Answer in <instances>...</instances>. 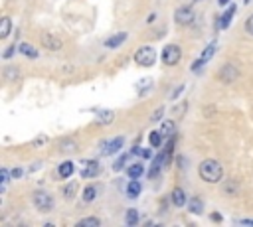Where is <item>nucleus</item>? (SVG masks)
I'll list each match as a JSON object with an SVG mask.
<instances>
[{"label": "nucleus", "instance_id": "18", "mask_svg": "<svg viewBox=\"0 0 253 227\" xmlns=\"http://www.w3.org/2000/svg\"><path fill=\"white\" fill-rule=\"evenodd\" d=\"M160 132H162V136L172 138V136H174V120H164V122H162Z\"/></svg>", "mask_w": 253, "mask_h": 227}, {"label": "nucleus", "instance_id": "35", "mask_svg": "<svg viewBox=\"0 0 253 227\" xmlns=\"http://www.w3.org/2000/svg\"><path fill=\"white\" fill-rule=\"evenodd\" d=\"M125 160H126V154H125L123 158H119V160H117V164H115L113 168H115V170H121V168H123V164H125Z\"/></svg>", "mask_w": 253, "mask_h": 227}, {"label": "nucleus", "instance_id": "31", "mask_svg": "<svg viewBox=\"0 0 253 227\" xmlns=\"http://www.w3.org/2000/svg\"><path fill=\"white\" fill-rule=\"evenodd\" d=\"M245 32H247L249 36H253V14L245 20Z\"/></svg>", "mask_w": 253, "mask_h": 227}, {"label": "nucleus", "instance_id": "30", "mask_svg": "<svg viewBox=\"0 0 253 227\" xmlns=\"http://www.w3.org/2000/svg\"><path fill=\"white\" fill-rule=\"evenodd\" d=\"M75 189H77V184H75V182H69V184L65 186V189H63V195H65V197L69 199V197H73Z\"/></svg>", "mask_w": 253, "mask_h": 227}, {"label": "nucleus", "instance_id": "20", "mask_svg": "<svg viewBox=\"0 0 253 227\" xmlns=\"http://www.w3.org/2000/svg\"><path fill=\"white\" fill-rule=\"evenodd\" d=\"M233 14H235V6L231 4V6L227 8V12L221 16V20H219V28H227V26H229V20H231Z\"/></svg>", "mask_w": 253, "mask_h": 227}, {"label": "nucleus", "instance_id": "27", "mask_svg": "<svg viewBox=\"0 0 253 227\" xmlns=\"http://www.w3.org/2000/svg\"><path fill=\"white\" fill-rule=\"evenodd\" d=\"M10 34V18H2L0 20V38H8Z\"/></svg>", "mask_w": 253, "mask_h": 227}, {"label": "nucleus", "instance_id": "21", "mask_svg": "<svg viewBox=\"0 0 253 227\" xmlns=\"http://www.w3.org/2000/svg\"><path fill=\"white\" fill-rule=\"evenodd\" d=\"M75 148H77V144H75V140H71V138H65V140H61V144H59V150L61 152H75Z\"/></svg>", "mask_w": 253, "mask_h": 227}, {"label": "nucleus", "instance_id": "1", "mask_svg": "<svg viewBox=\"0 0 253 227\" xmlns=\"http://www.w3.org/2000/svg\"><path fill=\"white\" fill-rule=\"evenodd\" d=\"M198 172H200V178H202L204 182H208V184H217V182H221V178H223V168H221V164H219L217 160H211V158L204 160V162L200 164Z\"/></svg>", "mask_w": 253, "mask_h": 227}, {"label": "nucleus", "instance_id": "14", "mask_svg": "<svg viewBox=\"0 0 253 227\" xmlns=\"http://www.w3.org/2000/svg\"><path fill=\"white\" fill-rule=\"evenodd\" d=\"M188 209H190V213L200 215V213L204 211V203H202V199H200V197H190V201H188Z\"/></svg>", "mask_w": 253, "mask_h": 227}, {"label": "nucleus", "instance_id": "2", "mask_svg": "<svg viewBox=\"0 0 253 227\" xmlns=\"http://www.w3.org/2000/svg\"><path fill=\"white\" fill-rule=\"evenodd\" d=\"M134 61H136L140 67H150V65L156 61V51H154L150 45H142L140 49H136Z\"/></svg>", "mask_w": 253, "mask_h": 227}, {"label": "nucleus", "instance_id": "38", "mask_svg": "<svg viewBox=\"0 0 253 227\" xmlns=\"http://www.w3.org/2000/svg\"><path fill=\"white\" fill-rule=\"evenodd\" d=\"M239 223H241V225H253V219H241Z\"/></svg>", "mask_w": 253, "mask_h": 227}, {"label": "nucleus", "instance_id": "8", "mask_svg": "<svg viewBox=\"0 0 253 227\" xmlns=\"http://www.w3.org/2000/svg\"><path fill=\"white\" fill-rule=\"evenodd\" d=\"M99 162L97 160H85L83 162V168H81V176L83 178H95L99 174Z\"/></svg>", "mask_w": 253, "mask_h": 227}, {"label": "nucleus", "instance_id": "33", "mask_svg": "<svg viewBox=\"0 0 253 227\" xmlns=\"http://www.w3.org/2000/svg\"><path fill=\"white\" fill-rule=\"evenodd\" d=\"M162 113H164V109H162V107H158V109H156V111L152 113V116H150V120H158V118L162 116Z\"/></svg>", "mask_w": 253, "mask_h": 227}, {"label": "nucleus", "instance_id": "39", "mask_svg": "<svg viewBox=\"0 0 253 227\" xmlns=\"http://www.w3.org/2000/svg\"><path fill=\"white\" fill-rule=\"evenodd\" d=\"M225 2H229V0H219V4H221V6H223V4H225Z\"/></svg>", "mask_w": 253, "mask_h": 227}, {"label": "nucleus", "instance_id": "36", "mask_svg": "<svg viewBox=\"0 0 253 227\" xmlns=\"http://www.w3.org/2000/svg\"><path fill=\"white\" fill-rule=\"evenodd\" d=\"M182 89H184V85H180V87H178V89H176V91L172 93V99H176V97H178V95L182 93Z\"/></svg>", "mask_w": 253, "mask_h": 227}, {"label": "nucleus", "instance_id": "34", "mask_svg": "<svg viewBox=\"0 0 253 227\" xmlns=\"http://www.w3.org/2000/svg\"><path fill=\"white\" fill-rule=\"evenodd\" d=\"M14 51H16V45H10V47H8V49H6L4 53H2V55H4V59H8V57H12V55H14Z\"/></svg>", "mask_w": 253, "mask_h": 227}, {"label": "nucleus", "instance_id": "23", "mask_svg": "<svg viewBox=\"0 0 253 227\" xmlns=\"http://www.w3.org/2000/svg\"><path fill=\"white\" fill-rule=\"evenodd\" d=\"M4 77H6V79H10V81H16V79L20 77V71H18V67H14V65H8V67H4Z\"/></svg>", "mask_w": 253, "mask_h": 227}, {"label": "nucleus", "instance_id": "26", "mask_svg": "<svg viewBox=\"0 0 253 227\" xmlns=\"http://www.w3.org/2000/svg\"><path fill=\"white\" fill-rule=\"evenodd\" d=\"M125 221H126V225H136L138 223V211L136 209H128L126 215H125Z\"/></svg>", "mask_w": 253, "mask_h": 227}, {"label": "nucleus", "instance_id": "5", "mask_svg": "<svg viewBox=\"0 0 253 227\" xmlns=\"http://www.w3.org/2000/svg\"><path fill=\"white\" fill-rule=\"evenodd\" d=\"M174 20L176 24L180 26H188L194 22V8L192 6H180L176 12H174Z\"/></svg>", "mask_w": 253, "mask_h": 227}, {"label": "nucleus", "instance_id": "13", "mask_svg": "<svg viewBox=\"0 0 253 227\" xmlns=\"http://www.w3.org/2000/svg\"><path fill=\"white\" fill-rule=\"evenodd\" d=\"M140 189H142L140 182H138L136 178H132V180L128 182V186H126V195H128V197H136V195L140 193Z\"/></svg>", "mask_w": 253, "mask_h": 227}, {"label": "nucleus", "instance_id": "25", "mask_svg": "<svg viewBox=\"0 0 253 227\" xmlns=\"http://www.w3.org/2000/svg\"><path fill=\"white\" fill-rule=\"evenodd\" d=\"M142 172H144L142 164H132V166L126 170V174H128L130 178H140V176H142Z\"/></svg>", "mask_w": 253, "mask_h": 227}, {"label": "nucleus", "instance_id": "12", "mask_svg": "<svg viewBox=\"0 0 253 227\" xmlns=\"http://www.w3.org/2000/svg\"><path fill=\"white\" fill-rule=\"evenodd\" d=\"M126 38H128V36H126L125 32H119V34L111 36V38L105 41V45H107V47H119V45H121V43H123Z\"/></svg>", "mask_w": 253, "mask_h": 227}, {"label": "nucleus", "instance_id": "6", "mask_svg": "<svg viewBox=\"0 0 253 227\" xmlns=\"http://www.w3.org/2000/svg\"><path fill=\"white\" fill-rule=\"evenodd\" d=\"M237 75H239V69H237L233 63H225V65L221 67V71H219V79H221L225 85H231V83L237 79Z\"/></svg>", "mask_w": 253, "mask_h": 227}, {"label": "nucleus", "instance_id": "37", "mask_svg": "<svg viewBox=\"0 0 253 227\" xmlns=\"http://www.w3.org/2000/svg\"><path fill=\"white\" fill-rule=\"evenodd\" d=\"M12 176H14V178H20V176H22V170H20V168H14V170H12Z\"/></svg>", "mask_w": 253, "mask_h": 227}, {"label": "nucleus", "instance_id": "32", "mask_svg": "<svg viewBox=\"0 0 253 227\" xmlns=\"http://www.w3.org/2000/svg\"><path fill=\"white\" fill-rule=\"evenodd\" d=\"M0 178H2V191H4V188H6V184H8V170H6V168L0 170Z\"/></svg>", "mask_w": 253, "mask_h": 227}, {"label": "nucleus", "instance_id": "19", "mask_svg": "<svg viewBox=\"0 0 253 227\" xmlns=\"http://www.w3.org/2000/svg\"><path fill=\"white\" fill-rule=\"evenodd\" d=\"M57 172H59V176H61L63 180H65V178H69V176L73 174V162H69V160H67V162H63V164L59 166V170H57Z\"/></svg>", "mask_w": 253, "mask_h": 227}, {"label": "nucleus", "instance_id": "10", "mask_svg": "<svg viewBox=\"0 0 253 227\" xmlns=\"http://www.w3.org/2000/svg\"><path fill=\"white\" fill-rule=\"evenodd\" d=\"M237 189H239V186H237V180H225V182L221 184V191H223L225 195H229V197L237 195Z\"/></svg>", "mask_w": 253, "mask_h": 227}, {"label": "nucleus", "instance_id": "9", "mask_svg": "<svg viewBox=\"0 0 253 227\" xmlns=\"http://www.w3.org/2000/svg\"><path fill=\"white\" fill-rule=\"evenodd\" d=\"M42 43H43V47L49 49V51H57V49L61 47V39L55 38V36H51V34H45V36L42 38Z\"/></svg>", "mask_w": 253, "mask_h": 227}, {"label": "nucleus", "instance_id": "4", "mask_svg": "<svg viewBox=\"0 0 253 227\" xmlns=\"http://www.w3.org/2000/svg\"><path fill=\"white\" fill-rule=\"evenodd\" d=\"M180 57H182V49L178 45H174V43H170V45H166L162 49V61L166 65H176L180 61Z\"/></svg>", "mask_w": 253, "mask_h": 227}, {"label": "nucleus", "instance_id": "15", "mask_svg": "<svg viewBox=\"0 0 253 227\" xmlns=\"http://www.w3.org/2000/svg\"><path fill=\"white\" fill-rule=\"evenodd\" d=\"M113 118H115L113 111H99L97 113V122L99 124H109V122H113Z\"/></svg>", "mask_w": 253, "mask_h": 227}, {"label": "nucleus", "instance_id": "16", "mask_svg": "<svg viewBox=\"0 0 253 227\" xmlns=\"http://www.w3.org/2000/svg\"><path fill=\"white\" fill-rule=\"evenodd\" d=\"M18 49H20V53H24L26 57H32V59H36V57H38L36 47H34V45H30V43H26V41H24V43H20V47H18Z\"/></svg>", "mask_w": 253, "mask_h": 227}, {"label": "nucleus", "instance_id": "24", "mask_svg": "<svg viewBox=\"0 0 253 227\" xmlns=\"http://www.w3.org/2000/svg\"><path fill=\"white\" fill-rule=\"evenodd\" d=\"M97 197V188L95 186H87L83 189V201H93Z\"/></svg>", "mask_w": 253, "mask_h": 227}, {"label": "nucleus", "instance_id": "17", "mask_svg": "<svg viewBox=\"0 0 253 227\" xmlns=\"http://www.w3.org/2000/svg\"><path fill=\"white\" fill-rule=\"evenodd\" d=\"M162 138H164V136H162L160 130H152V132L148 134V142H150L152 148H158V146L162 144Z\"/></svg>", "mask_w": 253, "mask_h": 227}, {"label": "nucleus", "instance_id": "11", "mask_svg": "<svg viewBox=\"0 0 253 227\" xmlns=\"http://www.w3.org/2000/svg\"><path fill=\"white\" fill-rule=\"evenodd\" d=\"M170 199H172V203H174L176 207H182V205L186 203V193H184V189H182V188H174L172 193H170Z\"/></svg>", "mask_w": 253, "mask_h": 227}, {"label": "nucleus", "instance_id": "7", "mask_svg": "<svg viewBox=\"0 0 253 227\" xmlns=\"http://www.w3.org/2000/svg\"><path fill=\"white\" fill-rule=\"evenodd\" d=\"M123 142H125V138L123 136H117V138H113V140H107V142H103L101 144V152L103 154H115V152H119V148L123 146Z\"/></svg>", "mask_w": 253, "mask_h": 227}, {"label": "nucleus", "instance_id": "22", "mask_svg": "<svg viewBox=\"0 0 253 227\" xmlns=\"http://www.w3.org/2000/svg\"><path fill=\"white\" fill-rule=\"evenodd\" d=\"M101 225V219L99 217H85L77 223V227H99Z\"/></svg>", "mask_w": 253, "mask_h": 227}, {"label": "nucleus", "instance_id": "28", "mask_svg": "<svg viewBox=\"0 0 253 227\" xmlns=\"http://www.w3.org/2000/svg\"><path fill=\"white\" fill-rule=\"evenodd\" d=\"M213 51H215V41H211L204 51H202V57L200 59H204V61H208V59H211V55H213Z\"/></svg>", "mask_w": 253, "mask_h": 227}, {"label": "nucleus", "instance_id": "3", "mask_svg": "<svg viewBox=\"0 0 253 227\" xmlns=\"http://www.w3.org/2000/svg\"><path fill=\"white\" fill-rule=\"evenodd\" d=\"M32 203H34L40 211H51V207H53V197H51L47 191L38 189V191L32 193Z\"/></svg>", "mask_w": 253, "mask_h": 227}, {"label": "nucleus", "instance_id": "29", "mask_svg": "<svg viewBox=\"0 0 253 227\" xmlns=\"http://www.w3.org/2000/svg\"><path fill=\"white\" fill-rule=\"evenodd\" d=\"M186 107H188V103H186V101H180V103L172 109V114H174V116H182V114L186 113Z\"/></svg>", "mask_w": 253, "mask_h": 227}]
</instances>
